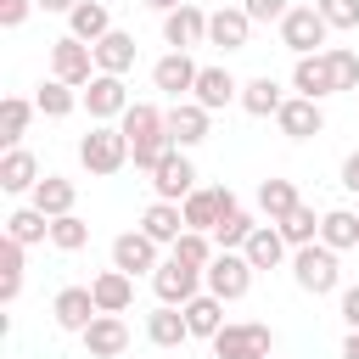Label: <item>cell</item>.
Segmentation results:
<instances>
[{"instance_id":"41","label":"cell","mask_w":359,"mask_h":359,"mask_svg":"<svg viewBox=\"0 0 359 359\" xmlns=\"http://www.w3.org/2000/svg\"><path fill=\"white\" fill-rule=\"evenodd\" d=\"M325 62H331L337 90H359V50H348V45H325Z\"/></svg>"},{"instance_id":"2","label":"cell","mask_w":359,"mask_h":359,"mask_svg":"<svg viewBox=\"0 0 359 359\" xmlns=\"http://www.w3.org/2000/svg\"><path fill=\"white\" fill-rule=\"evenodd\" d=\"M213 359H269V325L264 320H230L213 337Z\"/></svg>"},{"instance_id":"38","label":"cell","mask_w":359,"mask_h":359,"mask_svg":"<svg viewBox=\"0 0 359 359\" xmlns=\"http://www.w3.org/2000/svg\"><path fill=\"white\" fill-rule=\"evenodd\" d=\"M17 292H22V241H0V297L6 303H17Z\"/></svg>"},{"instance_id":"29","label":"cell","mask_w":359,"mask_h":359,"mask_svg":"<svg viewBox=\"0 0 359 359\" xmlns=\"http://www.w3.org/2000/svg\"><path fill=\"white\" fill-rule=\"evenodd\" d=\"M297 202H303V196H297V185H292V180H280V174H269V180L258 185V213H264L269 224H280Z\"/></svg>"},{"instance_id":"33","label":"cell","mask_w":359,"mask_h":359,"mask_svg":"<svg viewBox=\"0 0 359 359\" xmlns=\"http://www.w3.org/2000/svg\"><path fill=\"white\" fill-rule=\"evenodd\" d=\"M320 241H325L331 252L359 247V213H353V208H331V213L320 219Z\"/></svg>"},{"instance_id":"37","label":"cell","mask_w":359,"mask_h":359,"mask_svg":"<svg viewBox=\"0 0 359 359\" xmlns=\"http://www.w3.org/2000/svg\"><path fill=\"white\" fill-rule=\"evenodd\" d=\"M6 236L11 241H50V219L39 213V208H17V213H6Z\"/></svg>"},{"instance_id":"39","label":"cell","mask_w":359,"mask_h":359,"mask_svg":"<svg viewBox=\"0 0 359 359\" xmlns=\"http://www.w3.org/2000/svg\"><path fill=\"white\" fill-rule=\"evenodd\" d=\"M73 101H79V95H73V84H62V79H45V84H39V95H34V107H39L45 118H67V112H73Z\"/></svg>"},{"instance_id":"45","label":"cell","mask_w":359,"mask_h":359,"mask_svg":"<svg viewBox=\"0 0 359 359\" xmlns=\"http://www.w3.org/2000/svg\"><path fill=\"white\" fill-rule=\"evenodd\" d=\"M241 11H247L252 22H280L292 6H286V0H241Z\"/></svg>"},{"instance_id":"28","label":"cell","mask_w":359,"mask_h":359,"mask_svg":"<svg viewBox=\"0 0 359 359\" xmlns=\"http://www.w3.org/2000/svg\"><path fill=\"white\" fill-rule=\"evenodd\" d=\"M118 129L129 135V146L135 140H151V135H168V112H157L151 101H129V112L118 118Z\"/></svg>"},{"instance_id":"14","label":"cell","mask_w":359,"mask_h":359,"mask_svg":"<svg viewBox=\"0 0 359 359\" xmlns=\"http://www.w3.org/2000/svg\"><path fill=\"white\" fill-rule=\"evenodd\" d=\"M50 314H56L62 331H84L101 309H95V292H90V286H62V292L50 297Z\"/></svg>"},{"instance_id":"6","label":"cell","mask_w":359,"mask_h":359,"mask_svg":"<svg viewBox=\"0 0 359 359\" xmlns=\"http://www.w3.org/2000/svg\"><path fill=\"white\" fill-rule=\"evenodd\" d=\"M202 280H208V292H213V297L236 303V297L252 286V264H247V252H219V258L202 269Z\"/></svg>"},{"instance_id":"25","label":"cell","mask_w":359,"mask_h":359,"mask_svg":"<svg viewBox=\"0 0 359 359\" xmlns=\"http://www.w3.org/2000/svg\"><path fill=\"white\" fill-rule=\"evenodd\" d=\"M185 325H191V337H219L224 331V297H213V292H196L191 303H185Z\"/></svg>"},{"instance_id":"7","label":"cell","mask_w":359,"mask_h":359,"mask_svg":"<svg viewBox=\"0 0 359 359\" xmlns=\"http://www.w3.org/2000/svg\"><path fill=\"white\" fill-rule=\"evenodd\" d=\"M90 67H95V45H84V39H73V34L50 45V79H62V84H90V79H95Z\"/></svg>"},{"instance_id":"19","label":"cell","mask_w":359,"mask_h":359,"mask_svg":"<svg viewBox=\"0 0 359 359\" xmlns=\"http://www.w3.org/2000/svg\"><path fill=\"white\" fill-rule=\"evenodd\" d=\"M191 101H202L208 112H219V107L241 101V84H236V73H230V67H202V73H196V90H191Z\"/></svg>"},{"instance_id":"35","label":"cell","mask_w":359,"mask_h":359,"mask_svg":"<svg viewBox=\"0 0 359 359\" xmlns=\"http://www.w3.org/2000/svg\"><path fill=\"white\" fill-rule=\"evenodd\" d=\"M320 219H325V213H314L309 202H297V208H292L275 230L286 236V247H314V241H320Z\"/></svg>"},{"instance_id":"4","label":"cell","mask_w":359,"mask_h":359,"mask_svg":"<svg viewBox=\"0 0 359 359\" xmlns=\"http://www.w3.org/2000/svg\"><path fill=\"white\" fill-rule=\"evenodd\" d=\"M292 275H297V286H303V292L325 297V292H337V252H331L325 241L297 247V252H292Z\"/></svg>"},{"instance_id":"23","label":"cell","mask_w":359,"mask_h":359,"mask_svg":"<svg viewBox=\"0 0 359 359\" xmlns=\"http://www.w3.org/2000/svg\"><path fill=\"white\" fill-rule=\"evenodd\" d=\"M90 292H95V309H101V314H123V309L135 303V275H123V269H101V275L90 280Z\"/></svg>"},{"instance_id":"40","label":"cell","mask_w":359,"mask_h":359,"mask_svg":"<svg viewBox=\"0 0 359 359\" xmlns=\"http://www.w3.org/2000/svg\"><path fill=\"white\" fill-rule=\"evenodd\" d=\"M90 241V224L79 219V213H62V219H50V247H62V252H79Z\"/></svg>"},{"instance_id":"44","label":"cell","mask_w":359,"mask_h":359,"mask_svg":"<svg viewBox=\"0 0 359 359\" xmlns=\"http://www.w3.org/2000/svg\"><path fill=\"white\" fill-rule=\"evenodd\" d=\"M331 28H359V0H314Z\"/></svg>"},{"instance_id":"21","label":"cell","mask_w":359,"mask_h":359,"mask_svg":"<svg viewBox=\"0 0 359 359\" xmlns=\"http://www.w3.org/2000/svg\"><path fill=\"white\" fill-rule=\"evenodd\" d=\"M247 34H252V17H247L241 6H219V11L208 17V45L241 50V45H247Z\"/></svg>"},{"instance_id":"13","label":"cell","mask_w":359,"mask_h":359,"mask_svg":"<svg viewBox=\"0 0 359 359\" xmlns=\"http://www.w3.org/2000/svg\"><path fill=\"white\" fill-rule=\"evenodd\" d=\"M275 123H280V135L309 140V135H320V129H325V107H320V101H309V95H286V107L275 112Z\"/></svg>"},{"instance_id":"11","label":"cell","mask_w":359,"mask_h":359,"mask_svg":"<svg viewBox=\"0 0 359 359\" xmlns=\"http://www.w3.org/2000/svg\"><path fill=\"white\" fill-rule=\"evenodd\" d=\"M196 62H191V50H168V56H157V67H151V84L163 90V95H174V101H191V90H196Z\"/></svg>"},{"instance_id":"1","label":"cell","mask_w":359,"mask_h":359,"mask_svg":"<svg viewBox=\"0 0 359 359\" xmlns=\"http://www.w3.org/2000/svg\"><path fill=\"white\" fill-rule=\"evenodd\" d=\"M79 163L90 174H118L129 163V135L118 123H90V135L79 140Z\"/></svg>"},{"instance_id":"8","label":"cell","mask_w":359,"mask_h":359,"mask_svg":"<svg viewBox=\"0 0 359 359\" xmlns=\"http://www.w3.org/2000/svg\"><path fill=\"white\" fill-rule=\"evenodd\" d=\"M84 107H90V118L95 123H112V118H123L129 112V90H123V79L118 73H95L90 84H84V95H79Z\"/></svg>"},{"instance_id":"18","label":"cell","mask_w":359,"mask_h":359,"mask_svg":"<svg viewBox=\"0 0 359 359\" xmlns=\"http://www.w3.org/2000/svg\"><path fill=\"white\" fill-rule=\"evenodd\" d=\"M84 348H90L95 359H118V353L129 348V325H123V314H95V320L84 325Z\"/></svg>"},{"instance_id":"51","label":"cell","mask_w":359,"mask_h":359,"mask_svg":"<svg viewBox=\"0 0 359 359\" xmlns=\"http://www.w3.org/2000/svg\"><path fill=\"white\" fill-rule=\"evenodd\" d=\"M39 6H45V11H73L79 0H39Z\"/></svg>"},{"instance_id":"12","label":"cell","mask_w":359,"mask_h":359,"mask_svg":"<svg viewBox=\"0 0 359 359\" xmlns=\"http://www.w3.org/2000/svg\"><path fill=\"white\" fill-rule=\"evenodd\" d=\"M163 258H157V241L146 236V230H123L118 241H112V269H123V275H146V269H157Z\"/></svg>"},{"instance_id":"32","label":"cell","mask_w":359,"mask_h":359,"mask_svg":"<svg viewBox=\"0 0 359 359\" xmlns=\"http://www.w3.org/2000/svg\"><path fill=\"white\" fill-rule=\"evenodd\" d=\"M241 252H247V264H252V269H275V264L286 258V236H280L275 224H258V230L247 236V247H241Z\"/></svg>"},{"instance_id":"31","label":"cell","mask_w":359,"mask_h":359,"mask_svg":"<svg viewBox=\"0 0 359 359\" xmlns=\"http://www.w3.org/2000/svg\"><path fill=\"white\" fill-rule=\"evenodd\" d=\"M258 230V219L241 208V202H230L224 208V219L213 224V241H219V252H236V247H247V236Z\"/></svg>"},{"instance_id":"30","label":"cell","mask_w":359,"mask_h":359,"mask_svg":"<svg viewBox=\"0 0 359 359\" xmlns=\"http://www.w3.org/2000/svg\"><path fill=\"white\" fill-rule=\"evenodd\" d=\"M146 337H151L157 348H180V342L191 337V325H185V309H174V303H157V314H146Z\"/></svg>"},{"instance_id":"15","label":"cell","mask_w":359,"mask_h":359,"mask_svg":"<svg viewBox=\"0 0 359 359\" xmlns=\"http://www.w3.org/2000/svg\"><path fill=\"white\" fill-rule=\"evenodd\" d=\"M163 39H168L174 50H191V45H202V39H208V11L185 0L180 11H168V17H163Z\"/></svg>"},{"instance_id":"3","label":"cell","mask_w":359,"mask_h":359,"mask_svg":"<svg viewBox=\"0 0 359 359\" xmlns=\"http://www.w3.org/2000/svg\"><path fill=\"white\" fill-rule=\"evenodd\" d=\"M325 34H331V22L320 17V6H292V11L280 17V39H286V50H297V56L325 50Z\"/></svg>"},{"instance_id":"17","label":"cell","mask_w":359,"mask_h":359,"mask_svg":"<svg viewBox=\"0 0 359 359\" xmlns=\"http://www.w3.org/2000/svg\"><path fill=\"white\" fill-rule=\"evenodd\" d=\"M140 230H146L157 247H163V241L174 247V241L185 236V208H180V202H163V196H151V202H146V213H140Z\"/></svg>"},{"instance_id":"49","label":"cell","mask_w":359,"mask_h":359,"mask_svg":"<svg viewBox=\"0 0 359 359\" xmlns=\"http://www.w3.org/2000/svg\"><path fill=\"white\" fill-rule=\"evenodd\" d=\"M342 359H359V331H348V337H342Z\"/></svg>"},{"instance_id":"34","label":"cell","mask_w":359,"mask_h":359,"mask_svg":"<svg viewBox=\"0 0 359 359\" xmlns=\"http://www.w3.org/2000/svg\"><path fill=\"white\" fill-rule=\"evenodd\" d=\"M241 107H247L252 118H269V112H280V107H286V95H280V84H275L269 73H258V79H247V84H241Z\"/></svg>"},{"instance_id":"10","label":"cell","mask_w":359,"mask_h":359,"mask_svg":"<svg viewBox=\"0 0 359 359\" xmlns=\"http://www.w3.org/2000/svg\"><path fill=\"white\" fill-rule=\"evenodd\" d=\"M236 202V191H224V185H196L180 208H185V230H202V236H213V224L224 219V208Z\"/></svg>"},{"instance_id":"5","label":"cell","mask_w":359,"mask_h":359,"mask_svg":"<svg viewBox=\"0 0 359 359\" xmlns=\"http://www.w3.org/2000/svg\"><path fill=\"white\" fill-rule=\"evenodd\" d=\"M151 286H157V303H174V309H185V303L196 297V286H202V269L168 252V258L151 269Z\"/></svg>"},{"instance_id":"26","label":"cell","mask_w":359,"mask_h":359,"mask_svg":"<svg viewBox=\"0 0 359 359\" xmlns=\"http://www.w3.org/2000/svg\"><path fill=\"white\" fill-rule=\"evenodd\" d=\"M67 22H73V39H84V45H101V39L112 34V17H107L101 0H79V6L67 11Z\"/></svg>"},{"instance_id":"36","label":"cell","mask_w":359,"mask_h":359,"mask_svg":"<svg viewBox=\"0 0 359 359\" xmlns=\"http://www.w3.org/2000/svg\"><path fill=\"white\" fill-rule=\"evenodd\" d=\"M28 118H34V101H22V95H6V101H0V140H6V146H22V135H28Z\"/></svg>"},{"instance_id":"22","label":"cell","mask_w":359,"mask_h":359,"mask_svg":"<svg viewBox=\"0 0 359 359\" xmlns=\"http://www.w3.org/2000/svg\"><path fill=\"white\" fill-rule=\"evenodd\" d=\"M45 174H39V157L28 151V146H6L0 151V191H28V185H39Z\"/></svg>"},{"instance_id":"24","label":"cell","mask_w":359,"mask_h":359,"mask_svg":"<svg viewBox=\"0 0 359 359\" xmlns=\"http://www.w3.org/2000/svg\"><path fill=\"white\" fill-rule=\"evenodd\" d=\"M73 202H79V185H73L67 174H45V180L34 185V208H39L45 219H62V213H73Z\"/></svg>"},{"instance_id":"48","label":"cell","mask_w":359,"mask_h":359,"mask_svg":"<svg viewBox=\"0 0 359 359\" xmlns=\"http://www.w3.org/2000/svg\"><path fill=\"white\" fill-rule=\"evenodd\" d=\"M342 185H348V191H359V151H348V157H342Z\"/></svg>"},{"instance_id":"20","label":"cell","mask_w":359,"mask_h":359,"mask_svg":"<svg viewBox=\"0 0 359 359\" xmlns=\"http://www.w3.org/2000/svg\"><path fill=\"white\" fill-rule=\"evenodd\" d=\"M208 107L202 101H174L168 107V135H174V146L185 151V146H196V140H208Z\"/></svg>"},{"instance_id":"43","label":"cell","mask_w":359,"mask_h":359,"mask_svg":"<svg viewBox=\"0 0 359 359\" xmlns=\"http://www.w3.org/2000/svg\"><path fill=\"white\" fill-rule=\"evenodd\" d=\"M168 151H174V135H151V140H135V146H129V163H135V168H157Z\"/></svg>"},{"instance_id":"47","label":"cell","mask_w":359,"mask_h":359,"mask_svg":"<svg viewBox=\"0 0 359 359\" xmlns=\"http://www.w3.org/2000/svg\"><path fill=\"white\" fill-rule=\"evenodd\" d=\"M342 320L348 331H359V286H342Z\"/></svg>"},{"instance_id":"27","label":"cell","mask_w":359,"mask_h":359,"mask_svg":"<svg viewBox=\"0 0 359 359\" xmlns=\"http://www.w3.org/2000/svg\"><path fill=\"white\" fill-rule=\"evenodd\" d=\"M135 67V34H123V28H112L101 45H95V73H129Z\"/></svg>"},{"instance_id":"9","label":"cell","mask_w":359,"mask_h":359,"mask_svg":"<svg viewBox=\"0 0 359 359\" xmlns=\"http://www.w3.org/2000/svg\"><path fill=\"white\" fill-rule=\"evenodd\" d=\"M151 185H157V196L163 202H185L191 191H196V163H191V151H168L157 168H151Z\"/></svg>"},{"instance_id":"42","label":"cell","mask_w":359,"mask_h":359,"mask_svg":"<svg viewBox=\"0 0 359 359\" xmlns=\"http://www.w3.org/2000/svg\"><path fill=\"white\" fill-rule=\"evenodd\" d=\"M174 258H185V264H196V269H208L213 258H219V247L202 236V230H185L180 241H174Z\"/></svg>"},{"instance_id":"46","label":"cell","mask_w":359,"mask_h":359,"mask_svg":"<svg viewBox=\"0 0 359 359\" xmlns=\"http://www.w3.org/2000/svg\"><path fill=\"white\" fill-rule=\"evenodd\" d=\"M28 6H39V0H0V22H6V28H17V22L28 17Z\"/></svg>"},{"instance_id":"50","label":"cell","mask_w":359,"mask_h":359,"mask_svg":"<svg viewBox=\"0 0 359 359\" xmlns=\"http://www.w3.org/2000/svg\"><path fill=\"white\" fill-rule=\"evenodd\" d=\"M146 6H151V11H163V17H168V11H180V6H185V0H146Z\"/></svg>"},{"instance_id":"16","label":"cell","mask_w":359,"mask_h":359,"mask_svg":"<svg viewBox=\"0 0 359 359\" xmlns=\"http://www.w3.org/2000/svg\"><path fill=\"white\" fill-rule=\"evenodd\" d=\"M292 90H297V95H309V101H325V95H337V79H331V62H325V50H314V56H297V67H292Z\"/></svg>"}]
</instances>
